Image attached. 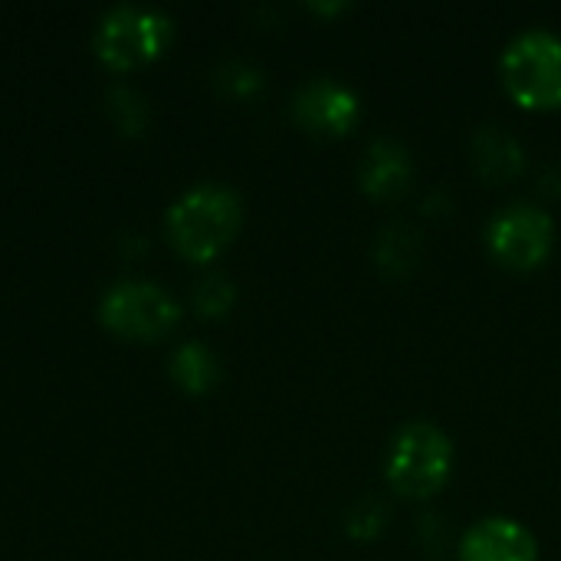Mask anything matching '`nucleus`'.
<instances>
[{"label":"nucleus","instance_id":"f257e3e1","mask_svg":"<svg viewBox=\"0 0 561 561\" xmlns=\"http://www.w3.org/2000/svg\"><path fill=\"white\" fill-rule=\"evenodd\" d=\"M240 220H243L240 194L227 184L207 181V184H194L171 204L168 237L187 260L207 263L237 237Z\"/></svg>","mask_w":561,"mask_h":561},{"label":"nucleus","instance_id":"f03ea898","mask_svg":"<svg viewBox=\"0 0 561 561\" xmlns=\"http://www.w3.org/2000/svg\"><path fill=\"white\" fill-rule=\"evenodd\" d=\"M454 470V444L450 437L431 424L414 421L398 431L388 450V483L398 496L431 500L444 490Z\"/></svg>","mask_w":561,"mask_h":561},{"label":"nucleus","instance_id":"7ed1b4c3","mask_svg":"<svg viewBox=\"0 0 561 561\" xmlns=\"http://www.w3.org/2000/svg\"><path fill=\"white\" fill-rule=\"evenodd\" d=\"M510 95L526 108H561V36L529 26L510 39L500 59Z\"/></svg>","mask_w":561,"mask_h":561},{"label":"nucleus","instance_id":"20e7f679","mask_svg":"<svg viewBox=\"0 0 561 561\" xmlns=\"http://www.w3.org/2000/svg\"><path fill=\"white\" fill-rule=\"evenodd\" d=\"M171 16L154 7L115 3L95 26V53L112 69H131L164 53L171 43Z\"/></svg>","mask_w":561,"mask_h":561},{"label":"nucleus","instance_id":"39448f33","mask_svg":"<svg viewBox=\"0 0 561 561\" xmlns=\"http://www.w3.org/2000/svg\"><path fill=\"white\" fill-rule=\"evenodd\" d=\"M99 316L118 335L158 339V335H168L178 325L181 306L158 283H148V279H122V283H115L102 296Z\"/></svg>","mask_w":561,"mask_h":561},{"label":"nucleus","instance_id":"423d86ee","mask_svg":"<svg viewBox=\"0 0 561 561\" xmlns=\"http://www.w3.org/2000/svg\"><path fill=\"white\" fill-rule=\"evenodd\" d=\"M486 243L493 256L510 270H536L549 260L556 243V224L552 217L526 201H516L503 207L486 230Z\"/></svg>","mask_w":561,"mask_h":561},{"label":"nucleus","instance_id":"0eeeda50","mask_svg":"<svg viewBox=\"0 0 561 561\" xmlns=\"http://www.w3.org/2000/svg\"><path fill=\"white\" fill-rule=\"evenodd\" d=\"M362 115L358 95L329 76L306 79L293 95V118L312 135H345Z\"/></svg>","mask_w":561,"mask_h":561},{"label":"nucleus","instance_id":"6e6552de","mask_svg":"<svg viewBox=\"0 0 561 561\" xmlns=\"http://www.w3.org/2000/svg\"><path fill=\"white\" fill-rule=\"evenodd\" d=\"M536 536L516 519H483L473 523L460 542V561H536Z\"/></svg>","mask_w":561,"mask_h":561},{"label":"nucleus","instance_id":"1a4fd4ad","mask_svg":"<svg viewBox=\"0 0 561 561\" xmlns=\"http://www.w3.org/2000/svg\"><path fill=\"white\" fill-rule=\"evenodd\" d=\"M411 178H414V161H411V151L398 138L381 135L365 148L358 181L368 197L398 201L411 187Z\"/></svg>","mask_w":561,"mask_h":561},{"label":"nucleus","instance_id":"9d476101","mask_svg":"<svg viewBox=\"0 0 561 561\" xmlns=\"http://www.w3.org/2000/svg\"><path fill=\"white\" fill-rule=\"evenodd\" d=\"M470 154H473V168L480 178L493 181V184H503V181H513L523 164H526V151L519 145V138L490 122V125H480L473 131V141H470Z\"/></svg>","mask_w":561,"mask_h":561},{"label":"nucleus","instance_id":"9b49d317","mask_svg":"<svg viewBox=\"0 0 561 561\" xmlns=\"http://www.w3.org/2000/svg\"><path fill=\"white\" fill-rule=\"evenodd\" d=\"M171 378L191 391V394H204L217 385L220 378V362L217 355L201 345V342H184L174 355H171Z\"/></svg>","mask_w":561,"mask_h":561},{"label":"nucleus","instance_id":"f8f14e48","mask_svg":"<svg viewBox=\"0 0 561 561\" xmlns=\"http://www.w3.org/2000/svg\"><path fill=\"white\" fill-rule=\"evenodd\" d=\"M417 256H421V237L408 224H388L375 240V260L391 276L408 273L417 263Z\"/></svg>","mask_w":561,"mask_h":561},{"label":"nucleus","instance_id":"ddd939ff","mask_svg":"<svg viewBox=\"0 0 561 561\" xmlns=\"http://www.w3.org/2000/svg\"><path fill=\"white\" fill-rule=\"evenodd\" d=\"M105 105H108V115L115 118V125L128 135H138L148 122V102L141 99L138 89L118 82L105 92Z\"/></svg>","mask_w":561,"mask_h":561},{"label":"nucleus","instance_id":"4468645a","mask_svg":"<svg viewBox=\"0 0 561 561\" xmlns=\"http://www.w3.org/2000/svg\"><path fill=\"white\" fill-rule=\"evenodd\" d=\"M233 299H237V286H233V279L227 273L210 270L194 283V306H197L201 316H210V319L227 316Z\"/></svg>","mask_w":561,"mask_h":561},{"label":"nucleus","instance_id":"2eb2a0df","mask_svg":"<svg viewBox=\"0 0 561 561\" xmlns=\"http://www.w3.org/2000/svg\"><path fill=\"white\" fill-rule=\"evenodd\" d=\"M217 85H224L227 92L233 95H250L263 85V72L243 59H227L220 69H217Z\"/></svg>","mask_w":561,"mask_h":561},{"label":"nucleus","instance_id":"dca6fc26","mask_svg":"<svg viewBox=\"0 0 561 561\" xmlns=\"http://www.w3.org/2000/svg\"><path fill=\"white\" fill-rule=\"evenodd\" d=\"M385 519H388L385 506H378L375 500H362L348 513V533L358 536V539H371V536H378L385 529Z\"/></svg>","mask_w":561,"mask_h":561}]
</instances>
